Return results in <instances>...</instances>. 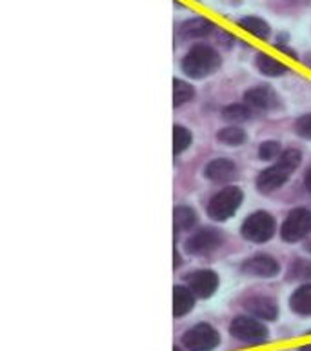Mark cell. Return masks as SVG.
Masks as SVG:
<instances>
[{"label":"cell","mask_w":311,"mask_h":351,"mask_svg":"<svg viewBox=\"0 0 311 351\" xmlns=\"http://www.w3.org/2000/svg\"><path fill=\"white\" fill-rule=\"evenodd\" d=\"M301 164V152L297 149H286L282 152L277 162L273 166H269L257 177V188L262 193H271L275 189H279L280 186H284V182L291 177V173L299 168Z\"/></svg>","instance_id":"1"},{"label":"cell","mask_w":311,"mask_h":351,"mask_svg":"<svg viewBox=\"0 0 311 351\" xmlns=\"http://www.w3.org/2000/svg\"><path fill=\"white\" fill-rule=\"evenodd\" d=\"M182 71H184L190 79H204L208 75L215 73L219 66H221V55L206 44H197L186 53L182 58Z\"/></svg>","instance_id":"2"},{"label":"cell","mask_w":311,"mask_h":351,"mask_svg":"<svg viewBox=\"0 0 311 351\" xmlns=\"http://www.w3.org/2000/svg\"><path fill=\"white\" fill-rule=\"evenodd\" d=\"M240 204H242V191L235 186H227L216 195H213V199L208 204V215L213 220L222 222V220L229 219Z\"/></svg>","instance_id":"3"},{"label":"cell","mask_w":311,"mask_h":351,"mask_svg":"<svg viewBox=\"0 0 311 351\" xmlns=\"http://www.w3.org/2000/svg\"><path fill=\"white\" fill-rule=\"evenodd\" d=\"M229 333L237 341L244 342V344H253V346L266 342L269 337L268 328L262 324V320L255 319V317H237L229 324Z\"/></svg>","instance_id":"4"},{"label":"cell","mask_w":311,"mask_h":351,"mask_svg":"<svg viewBox=\"0 0 311 351\" xmlns=\"http://www.w3.org/2000/svg\"><path fill=\"white\" fill-rule=\"evenodd\" d=\"M221 344V335L211 324L201 322L182 335V348L188 351H213Z\"/></svg>","instance_id":"5"},{"label":"cell","mask_w":311,"mask_h":351,"mask_svg":"<svg viewBox=\"0 0 311 351\" xmlns=\"http://www.w3.org/2000/svg\"><path fill=\"white\" fill-rule=\"evenodd\" d=\"M275 233L273 217L266 211H255L242 224V237L251 242H266L269 241Z\"/></svg>","instance_id":"6"},{"label":"cell","mask_w":311,"mask_h":351,"mask_svg":"<svg viewBox=\"0 0 311 351\" xmlns=\"http://www.w3.org/2000/svg\"><path fill=\"white\" fill-rule=\"evenodd\" d=\"M311 233V211L306 208H297L286 217L280 228V237L286 242H299Z\"/></svg>","instance_id":"7"},{"label":"cell","mask_w":311,"mask_h":351,"mask_svg":"<svg viewBox=\"0 0 311 351\" xmlns=\"http://www.w3.org/2000/svg\"><path fill=\"white\" fill-rule=\"evenodd\" d=\"M222 244V233L216 230H206L197 231L195 235L190 237L186 242V252L191 255H208V253L215 252L216 247Z\"/></svg>","instance_id":"8"},{"label":"cell","mask_w":311,"mask_h":351,"mask_svg":"<svg viewBox=\"0 0 311 351\" xmlns=\"http://www.w3.org/2000/svg\"><path fill=\"white\" fill-rule=\"evenodd\" d=\"M186 282H188V288L197 297H202V299L211 297L216 291V288H219V277L211 269H197V271L190 273L186 277Z\"/></svg>","instance_id":"9"},{"label":"cell","mask_w":311,"mask_h":351,"mask_svg":"<svg viewBox=\"0 0 311 351\" xmlns=\"http://www.w3.org/2000/svg\"><path fill=\"white\" fill-rule=\"evenodd\" d=\"M242 271L248 273V275H253V277L269 278L275 277L280 271V266L273 257L259 253V255H253L242 264Z\"/></svg>","instance_id":"10"},{"label":"cell","mask_w":311,"mask_h":351,"mask_svg":"<svg viewBox=\"0 0 311 351\" xmlns=\"http://www.w3.org/2000/svg\"><path fill=\"white\" fill-rule=\"evenodd\" d=\"M244 308L248 309L249 315H253L255 319L259 320H275L279 317V306H277V302L273 299H269V297H264V295L249 297Z\"/></svg>","instance_id":"11"},{"label":"cell","mask_w":311,"mask_h":351,"mask_svg":"<svg viewBox=\"0 0 311 351\" xmlns=\"http://www.w3.org/2000/svg\"><path fill=\"white\" fill-rule=\"evenodd\" d=\"M213 27L215 24L206 19V16H193L190 21H186L180 24L179 27V35L182 38H202V37H208L211 32H213Z\"/></svg>","instance_id":"12"},{"label":"cell","mask_w":311,"mask_h":351,"mask_svg":"<svg viewBox=\"0 0 311 351\" xmlns=\"http://www.w3.org/2000/svg\"><path fill=\"white\" fill-rule=\"evenodd\" d=\"M204 173L213 182H227L237 175V166L232 160H226V158H216V160H211L208 164Z\"/></svg>","instance_id":"13"},{"label":"cell","mask_w":311,"mask_h":351,"mask_svg":"<svg viewBox=\"0 0 311 351\" xmlns=\"http://www.w3.org/2000/svg\"><path fill=\"white\" fill-rule=\"evenodd\" d=\"M244 100H246V104L253 106L257 110H271L277 104V95L269 88H266V86H260V88H253L246 91Z\"/></svg>","instance_id":"14"},{"label":"cell","mask_w":311,"mask_h":351,"mask_svg":"<svg viewBox=\"0 0 311 351\" xmlns=\"http://www.w3.org/2000/svg\"><path fill=\"white\" fill-rule=\"evenodd\" d=\"M195 306V293L186 286H175L173 288V315L184 317L186 313H190Z\"/></svg>","instance_id":"15"},{"label":"cell","mask_w":311,"mask_h":351,"mask_svg":"<svg viewBox=\"0 0 311 351\" xmlns=\"http://www.w3.org/2000/svg\"><path fill=\"white\" fill-rule=\"evenodd\" d=\"M238 27H242L244 32H248L249 35H253V37L260 38V40H266L271 35V27L266 21H262L260 16H242V19H238Z\"/></svg>","instance_id":"16"},{"label":"cell","mask_w":311,"mask_h":351,"mask_svg":"<svg viewBox=\"0 0 311 351\" xmlns=\"http://www.w3.org/2000/svg\"><path fill=\"white\" fill-rule=\"evenodd\" d=\"M290 308L297 315H302V317L311 315V284H304L291 295Z\"/></svg>","instance_id":"17"},{"label":"cell","mask_w":311,"mask_h":351,"mask_svg":"<svg viewBox=\"0 0 311 351\" xmlns=\"http://www.w3.org/2000/svg\"><path fill=\"white\" fill-rule=\"evenodd\" d=\"M257 68L262 75L266 77H280V75H284L288 71V66L282 64L277 58L269 57L266 53H259L257 55Z\"/></svg>","instance_id":"18"},{"label":"cell","mask_w":311,"mask_h":351,"mask_svg":"<svg viewBox=\"0 0 311 351\" xmlns=\"http://www.w3.org/2000/svg\"><path fill=\"white\" fill-rule=\"evenodd\" d=\"M173 224L179 231H190L197 224L195 211L188 206H179L173 211Z\"/></svg>","instance_id":"19"},{"label":"cell","mask_w":311,"mask_h":351,"mask_svg":"<svg viewBox=\"0 0 311 351\" xmlns=\"http://www.w3.org/2000/svg\"><path fill=\"white\" fill-rule=\"evenodd\" d=\"M193 95H195V89L193 86L184 82V80L175 79L173 80V106L175 108H179V106L186 104V102H190L193 99Z\"/></svg>","instance_id":"20"},{"label":"cell","mask_w":311,"mask_h":351,"mask_svg":"<svg viewBox=\"0 0 311 351\" xmlns=\"http://www.w3.org/2000/svg\"><path fill=\"white\" fill-rule=\"evenodd\" d=\"M216 138H219L222 144H226V146H240V144H244V141H246V133H244L240 128L229 126L216 133Z\"/></svg>","instance_id":"21"},{"label":"cell","mask_w":311,"mask_h":351,"mask_svg":"<svg viewBox=\"0 0 311 351\" xmlns=\"http://www.w3.org/2000/svg\"><path fill=\"white\" fill-rule=\"evenodd\" d=\"M222 117H224V121L233 122V124H235V122L248 121L249 117H251V111H249L248 106L232 104L222 110Z\"/></svg>","instance_id":"22"},{"label":"cell","mask_w":311,"mask_h":351,"mask_svg":"<svg viewBox=\"0 0 311 351\" xmlns=\"http://www.w3.org/2000/svg\"><path fill=\"white\" fill-rule=\"evenodd\" d=\"M191 133L186 130L184 126H175L173 128V153L175 155H180L184 152L186 147H190L191 144Z\"/></svg>","instance_id":"23"},{"label":"cell","mask_w":311,"mask_h":351,"mask_svg":"<svg viewBox=\"0 0 311 351\" xmlns=\"http://www.w3.org/2000/svg\"><path fill=\"white\" fill-rule=\"evenodd\" d=\"M280 155H282V149H280L279 142L268 141L259 147V158H262V160H273Z\"/></svg>","instance_id":"24"},{"label":"cell","mask_w":311,"mask_h":351,"mask_svg":"<svg viewBox=\"0 0 311 351\" xmlns=\"http://www.w3.org/2000/svg\"><path fill=\"white\" fill-rule=\"evenodd\" d=\"M290 277L293 278H311V263L306 261H297L293 266H290Z\"/></svg>","instance_id":"25"},{"label":"cell","mask_w":311,"mask_h":351,"mask_svg":"<svg viewBox=\"0 0 311 351\" xmlns=\"http://www.w3.org/2000/svg\"><path fill=\"white\" fill-rule=\"evenodd\" d=\"M295 130L297 133L304 138H311V113L310 115H304L301 117L295 124Z\"/></svg>","instance_id":"26"},{"label":"cell","mask_w":311,"mask_h":351,"mask_svg":"<svg viewBox=\"0 0 311 351\" xmlns=\"http://www.w3.org/2000/svg\"><path fill=\"white\" fill-rule=\"evenodd\" d=\"M306 188L311 191V173L306 177Z\"/></svg>","instance_id":"27"},{"label":"cell","mask_w":311,"mask_h":351,"mask_svg":"<svg viewBox=\"0 0 311 351\" xmlns=\"http://www.w3.org/2000/svg\"><path fill=\"white\" fill-rule=\"evenodd\" d=\"M299 351H311V344H306V346H302Z\"/></svg>","instance_id":"28"},{"label":"cell","mask_w":311,"mask_h":351,"mask_svg":"<svg viewBox=\"0 0 311 351\" xmlns=\"http://www.w3.org/2000/svg\"><path fill=\"white\" fill-rule=\"evenodd\" d=\"M173 351H182V350H180V348H175V350ZM186 351H188V350H186Z\"/></svg>","instance_id":"29"}]
</instances>
